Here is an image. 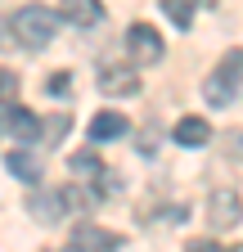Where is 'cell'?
Returning <instances> with one entry per match:
<instances>
[{"mask_svg": "<svg viewBox=\"0 0 243 252\" xmlns=\"http://www.w3.org/2000/svg\"><path fill=\"white\" fill-rule=\"evenodd\" d=\"M122 243L126 239L104 230V225H77L72 230V248H81V252H104V248H122Z\"/></svg>", "mask_w": 243, "mask_h": 252, "instance_id": "obj_6", "label": "cell"}, {"mask_svg": "<svg viewBox=\"0 0 243 252\" xmlns=\"http://www.w3.org/2000/svg\"><path fill=\"white\" fill-rule=\"evenodd\" d=\"M14 94H18V77H14V72H5V68H0V104H9V99H14Z\"/></svg>", "mask_w": 243, "mask_h": 252, "instance_id": "obj_15", "label": "cell"}, {"mask_svg": "<svg viewBox=\"0 0 243 252\" xmlns=\"http://www.w3.org/2000/svg\"><path fill=\"white\" fill-rule=\"evenodd\" d=\"M239 81H243V50H230V54L221 59V68L203 81V99H207L212 108H230L234 94H239Z\"/></svg>", "mask_w": 243, "mask_h": 252, "instance_id": "obj_2", "label": "cell"}, {"mask_svg": "<svg viewBox=\"0 0 243 252\" xmlns=\"http://www.w3.org/2000/svg\"><path fill=\"white\" fill-rule=\"evenodd\" d=\"M5 122H9V131H14V140H23V144H32V140H41V117L32 113V108H23V104H14L9 99V113H5Z\"/></svg>", "mask_w": 243, "mask_h": 252, "instance_id": "obj_5", "label": "cell"}, {"mask_svg": "<svg viewBox=\"0 0 243 252\" xmlns=\"http://www.w3.org/2000/svg\"><path fill=\"white\" fill-rule=\"evenodd\" d=\"M68 171H72V176H81V180H95V176L104 171V162H99L90 149H81V153H72V158H68Z\"/></svg>", "mask_w": 243, "mask_h": 252, "instance_id": "obj_13", "label": "cell"}, {"mask_svg": "<svg viewBox=\"0 0 243 252\" xmlns=\"http://www.w3.org/2000/svg\"><path fill=\"white\" fill-rule=\"evenodd\" d=\"M162 9H167V18H171L180 32H189V23H194V9H198V0H162Z\"/></svg>", "mask_w": 243, "mask_h": 252, "instance_id": "obj_14", "label": "cell"}, {"mask_svg": "<svg viewBox=\"0 0 243 252\" xmlns=\"http://www.w3.org/2000/svg\"><path fill=\"white\" fill-rule=\"evenodd\" d=\"M5 167H9V176H18L23 185H36V180H41V162H36V153H27V149L5 153Z\"/></svg>", "mask_w": 243, "mask_h": 252, "instance_id": "obj_10", "label": "cell"}, {"mask_svg": "<svg viewBox=\"0 0 243 252\" xmlns=\"http://www.w3.org/2000/svg\"><path fill=\"white\" fill-rule=\"evenodd\" d=\"M63 18L77 23V27H95L104 18V5L99 0H63Z\"/></svg>", "mask_w": 243, "mask_h": 252, "instance_id": "obj_11", "label": "cell"}, {"mask_svg": "<svg viewBox=\"0 0 243 252\" xmlns=\"http://www.w3.org/2000/svg\"><path fill=\"white\" fill-rule=\"evenodd\" d=\"M131 131V122L122 117L117 108H104V113H95V122H90V140L95 144H108V140H122Z\"/></svg>", "mask_w": 243, "mask_h": 252, "instance_id": "obj_7", "label": "cell"}, {"mask_svg": "<svg viewBox=\"0 0 243 252\" xmlns=\"http://www.w3.org/2000/svg\"><path fill=\"white\" fill-rule=\"evenodd\" d=\"M68 86H72V77H68V72H59V77L50 81V90H54V94H68Z\"/></svg>", "mask_w": 243, "mask_h": 252, "instance_id": "obj_16", "label": "cell"}, {"mask_svg": "<svg viewBox=\"0 0 243 252\" xmlns=\"http://www.w3.org/2000/svg\"><path fill=\"white\" fill-rule=\"evenodd\" d=\"M9 32H14V41L27 45V50H45L54 41V32H59V14L45 9V5H23L14 18H9Z\"/></svg>", "mask_w": 243, "mask_h": 252, "instance_id": "obj_1", "label": "cell"}, {"mask_svg": "<svg viewBox=\"0 0 243 252\" xmlns=\"http://www.w3.org/2000/svg\"><path fill=\"white\" fill-rule=\"evenodd\" d=\"M171 135H176L180 149H203V144L212 140V126H207V117H180Z\"/></svg>", "mask_w": 243, "mask_h": 252, "instance_id": "obj_9", "label": "cell"}, {"mask_svg": "<svg viewBox=\"0 0 243 252\" xmlns=\"http://www.w3.org/2000/svg\"><path fill=\"white\" fill-rule=\"evenodd\" d=\"M207 207H212V225H216V230H234L243 220V203H239L234 189H216Z\"/></svg>", "mask_w": 243, "mask_h": 252, "instance_id": "obj_4", "label": "cell"}, {"mask_svg": "<svg viewBox=\"0 0 243 252\" xmlns=\"http://www.w3.org/2000/svg\"><path fill=\"white\" fill-rule=\"evenodd\" d=\"M27 212H32L41 225H54V220L63 216V198H59V194H32V198H27Z\"/></svg>", "mask_w": 243, "mask_h": 252, "instance_id": "obj_12", "label": "cell"}, {"mask_svg": "<svg viewBox=\"0 0 243 252\" xmlns=\"http://www.w3.org/2000/svg\"><path fill=\"white\" fill-rule=\"evenodd\" d=\"M126 50H131L135 63H144V68L167 54V45H162V36H158L153 23H131V27H126Z\"/></svg>", "mask_w": 243, "mask_h": 252, "instance_id": "obj_3", "label": "cell"}, {"mask_svg": "<svg viewBox=\"0 0 243 252\" xmlns=\"http://www.w3.org/2000/svg\"><path fill=\"white\" fill-rule=\"evenodd\" d=\"M99 90L113 94V99H117V94H135L140 90V72L135 68H104L99 72Z\"/></svg>", "mask_w": 243, "mask_h": 252, "instance_id": "obj_8", "label": "cell"}]
</instances>
